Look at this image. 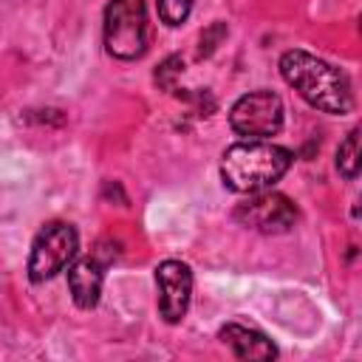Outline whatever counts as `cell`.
<instances>
[{
	"mask_svg": "<svg viewBox=\"0 0 362 362\" xmlns=\"http://www.w3.org/2000/svg\"><path fill=\"white\" fill-rule=\"evenodd\" d=\"M79 249V235L71 223L65 221H48L34 243H31V255H28V280L31 283H45L54 274H59Z\"/></svg>",
	"mask_w": 362,
	"mask_h": 362,
	"instance_id": "4",
	"label": "cell"
},
{
	"mask_svg": "<svg viewBox=\"0 0 362 362\" xmlns=\"http://www.w3.org/2000/svg\"><path fill=\"white\" fill-rule=\"evenodd\" d=\"M102 280H105V263L96 255L76 260L68 269V288L74 303L79 308H93L102 297Z\"/></svg>",
	"mask_w": 362,
	"mask_h": 362,
	"instance_id": "8",
	"label": "cell"
},
{
	"mask_svg": "<svg viewBox=\"0 0 362 362\" xmlns=\"http://www.w3.org/2000/svg\"><path fill=\"white\" fill-rule=\"evenodd\" d=\"M283 99L272 90H252L243 93L232 110H229V124L238 136L243 139H269L274 133H280L283 127Z\"/></svg>",
	"mask_w": 362,
	"mask_h": 362,
	"instance_id": "5",
	"label": "cell"
},
{
	"mask_svg": "<svg viewBox=\"0 0 362 362\" xmlns=\"http://www.w3.org/2000/svg\"><path fill=\"white\" fill-rule=\"evenodd\" d=\"M218 339L223 345H229L238 359H274L277 356V348L266 334L246 328V325H238V322H226L218 331Z\"/></svg>",
	"mask_w": 362,
	"mask_h": 362,
	"instance_id": "9",
	"label": "cell"
},
{
	"mask_svg": "<svg viewBox=\"0 0 362 362\" xmlns=\"http://www.w3.org/2000/svg\"><path fill=\"white\" fill-rule=\"evenodd\" d=\"M291 161H294L291 150L272 144V141L249 139V141H238L223 150L221 178H223V187H229L232 192L249 195V192L274 187L286 175Z\"/></svg>",
	"mask_w": 362,
	"mask_h": 362,
	"instance_id": "2",
	"label": "cell"
},
{
	"mask_svg": "<svg viewBox=\"0 0 362 362\" xmlns=\"http://www.w3.org/2000/svg\"><path fill=\"white\" fill-rule=\"evenodd\" d=\"M359 164H362V158H359V127H354L337 150V170H339V175L354 181L359 175Z\"/></svg>",
	"mask_w": 362,
	"mask_h": 362,
	"instance_id": "10",
	"label": "cell"
},
{
	"mask_svg": "<svg viewBox=\"0 0 362 362\" xmlns=\"http://www.w3.org/2000/svg\"><path fill=\"white\" fill-rule=\"evenodd\" d=\"M105 51L116 59H139L147 51L144 0H110L105 8Z\"/></svg>",
	"mask_w": 362,
	"mask_h": 362,
	"instance_id": "3",
	"label": "cell"
},
{
	"mask_svg": "<svg viewBox=\"0 0 362 362\" xmlns=\"http://www.w3.org/2000/svg\"><path fill=\"white\" fill-rule=\"evenodd\" d=\"M280 76L317 110L322 113H351L354 107V90H351V79L345 76V71H339L337 65L303 51V48H291L280 57Z\"/></svg>",
	"mask_w": 362,
	"mask_h": 362,
	"instance_id": "1",
	"label": "cell"
},
{
	"mask_svg": "<svg viewBox=\"0 0 362 362\" xmlns=\"http://www.w3.org/2000/svg\"><path fill=\"white\" fill-rule=\"evenodd\" d=\"M156 3H158V17H161V23H167V25H181V23L189 17L195 0H156Z\"/></svg>",
	"mask_w": 362,
	"mask_h": 362,
	"instance_id": "12",
	"label": "cell"
},
{
	"mask_svg": "<svg viewBox=\"0 0 362 362\" xmlns=\"http://www.w3.org/2000/svg\"><path fill=\"white\" fill-rule=\"evenodd\" d=\"M226 34H229V28H226V23H223V20L209 23V25L201 31V40H198V59H204V57L215 54V48L223 42V37H226Z\"/></svg>",
	"mask_w": 362,
	"mask_h": 362,
	"instance_id": "11",
	"label": "cell"
},
{
	"mask_svg": "<svg viewBox=\"0 0 362 362\" xmlns=\"http://www.w3.org/2000/svg\"><path fill=\"white\" fill-rule=\"evenodd\" d=\"M156 286H158V311L164 322L170 325L181 322L192 300V269L181 260H164L156 266Z\"/></svg>",
	"mask_w": 362,
	"mask_h": 362,
	"instance_id": "7",
	"label": "cell"
},
{
	"mask_svg": "<svg viewBox=\"0 0 362 362\" xmlns=\"http://www.w3.org/2000/svg\"><path fill=\"white\" fill-rule=\"evenodd\" d=\"M181 68H184V65H181V57H178V54L167 57V59L158 65V71H156V85L164 88V90H173V76H178Z\"/></svg>",
	"mask_w": 362,
	"mask_h": 362,
	"instance_id": "13",
	"label": "cell"
},
{
	"mask_svg": "<svg viewBox=\"0 0 362 362\" xmlns=\"http://www.w3.org/2000/svg\"><path fill=\"white\" fill-rule=\"evenodd\" d=\"M232 218L240 226H249L255 232L263 235H283L294 226L297 221V206L274 189H260V192H249L246 201H240L232 212Z\"/></svg>",
	"mask_w": 362,
	"mask_h": 362,
	"instance_id": "6",
	"label": "cell"
}]
</instances>
